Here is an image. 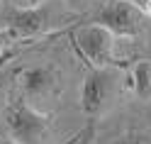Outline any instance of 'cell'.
Instances as JSON below:
<instances>
[{"instance_id":"obj_1","label":"cell","mask_w":151,"mask_h":144,"mask_svg":"<svg viewBox=\"0 0 151 144\" xmlns=\"http://www.w3.org/2000/svg\"><path fill=\"white\" fill-rule=\"evenodd\" d=\"M3 122L7 139L15 144H54V120L42 108L15 98L5 105Z\"/></svg>"},{"instance_id":"obj_2","label":"cell","mask_w":151,"mask_h":144,"mask_svg":"<svg viewBox=\"0 0 151 144\" xmlns=\"http://www.w3.org/2000/svg\"><path fill=\"white\" fill-rule=\"evenodd\" d=\"M124 73L119 66H105V69H90L81 83V110L88 120H98L107 115L119 103L124 90Z\"/></svg>"},{"instance_id":"obj_3","label":"cell","mask_w":151,"mask_h":144,"mask_svg":"<svg viewBox=\"0 0 151 144\" xmlns=\"http://www.w3.org/2000/svg\"><path fill=\"white\" fill-rule=\"evenodd\" d=\"M115 37L105 27L95 22H83L71 30V44L90 69H105V66H119L117 51H115Z\"/></svg>"},{"instance_id":"obj_4","label":"cell","mask_w":151,"mask_h":144,"mask_svg":"<svg viewBox=\"0 0 151 144\" xmlns=\"http://www.w3.org/2000/svg\"><path fill=\"white\" fill-rule=\"evenodd\" d=\"M17 88H20V98L32 103L39 108L42 103H51L63 88V78L59 69L51 64H34L24 66L17 73Z\"/></svg>"},{"instance_id":"obj_5","label":"cell","mask_w":151,"mask_h":144,"mask_svg":"<svg viewBox=\"0 0 151 144\" xmlns=\"http://www.w3.org/2000/svg\"><path fill=\"white\" fill-rule=\"evenodd\" d=\"M90 22L105 27L115 39H134L141 32L144 12L137 5L127 3V0H110V3H102L93 12Z\"/></svg>"},{"instance_id":"obj_6","label":"cell","mask_w":151,"mask_h":144,"mask_svg":"<svg viewBox=\"0 0 151 144\" xmlns=\"http://www.w3.org/2000/svg\"><path fill=\"white\" fill-rule=\"evenodd\" d=\"M59 22H61V15L54 10L51 0L39 7H27V10H15L12 7L5 15V27L15 37H24V39L51 32Z\"/></svg>"},{"instance_id":"obj_7","label":"cell","mask_w":151,"mask_h":144,"mask_svg":"<svg viewBox=\"0 0 151 144\" xmlns=\"http://www.w3.org/2000/svg\"><path fill=\"white\" fill-rule=\"evenodd\" d=\"M127 83H129L132 93H134L139 100L149 103L151 100V61L149 59H139L134 66H132Z\"/></svg>"},{"instance_id":"obj_8","label":"cell","mask_w":151,"mask_h":144,"mask_svg":"<svg viewBox=\"0 0 151 144\" xmlns=\"http://www.w3.org/2000/svg\"><path fill=\"white\" fill-rule=\"evenodd\" d=\"M110 144H151V134L149 132H124V134H119V137H115Z\"/></svg>"},{"instance_id":"obj_9","label":"cell","mask_w":151,"mask_h":144,"mask_svg":"<svg viewBox=\"0 0 151 144\" xmlns=\"http://www.w3.org/2000/svg\"><path fill=\"white\" fill-rule=\"evenodd\" d=\"M59 3H63L66 10H73V12H86L88 7L93 5V0H59Z\"/></svg>"},{"instance_id":"obj_10","label":"cell","mask_w":151,"mask_h":144,"mask_svg":"<svg viewBox=\"0 0 151 144\" xmlns=\"http://www.w3.org/2000/svg\"><path fill=\"white\" fill-rule=\"evenodd\" d=\"M5 3H10V7H15V10H27V7H39L49 0H5Z\"/></svg>"},{"instance_id":"obj_11","label":"cell","mask_w":151,"mask_h":144,"mask_svg":"<svg viewBox=\"0 0 151 144\" xmlns=\"http://www.w3.org/2000/svg\"><path fill=\"white\" fill-rule=\"evenodd\" d=\"M86 134H88V132H83V134H76V137H73V139H68L66 144H78L83 137H86ZM0 144H15V142H12V139H7V137H0Z\"/></svg>"},{"instance_id":"obj_12","label":"cell","mask_w":151,"mask_h":144,"mask_svg":"<svg viewBox=\"0 0 151 144\" xmlns=\"http://www.w3.org/2000/svg\"><path fill=\"white\" fill-rule=\"evenodd\" d=\"M127 3H132V5H137L139 10H144V5H146V0H127Z\"/></svg>"}]
</instances>
